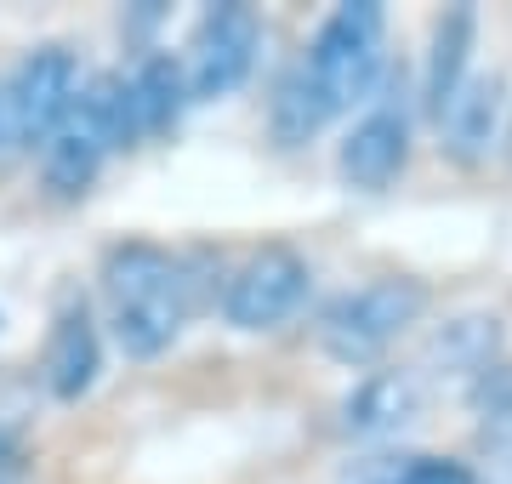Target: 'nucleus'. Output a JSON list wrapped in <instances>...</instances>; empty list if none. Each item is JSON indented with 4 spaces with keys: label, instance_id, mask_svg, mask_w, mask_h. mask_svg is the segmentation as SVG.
<instances>
[{
    "label": "nucleus",
    "instance_id": "nucleus-16",
    "mask_svg": "<svg viewBox=\"0 0 512 484\" xmlns=\"http://www.w3.org/2000/svg\"><path fill=\"white\" fill-rule=\"evenodd\" d=\"M399 484H478V473L456 456H410Z\"/></svg>",
    "mask_w": 512,
    "mask_h": 484
},
{
    "label": "nucleus",
    "instance_id": "nucleus-13",
    "mask_svg": "<svg viewBox=\"0 0 512 484\" xmlns=\"http://www.w3.org/2000/svg\"><path fill=\"white\" fill-rule=\"evenodd\" d=\"M126 92H131V126H137V137L165 131L183 114V103H194V97H188L183 57H171V52H148L126 75Z\"/></svg>",
    "mask_w": 512,
    "mask_h": 484
},
{
    "label": "nucleus",
    "instance_id": "nucleus-15",
    "mask_svg": "<svg viewBox=\"0 0 512 484\" xmlns=\"http://www.w3.org/2000/svg\"><path fill=\"white\" fill-rule=\"evenodd\" d=\"M268 126H274V137L285 143V149H302L308 137H319V131L330 126V114L319 109V97L308 92V80H302V69H291V75L279 80L274 109H268Z\"/></svg>",
    "mask_w": 512,
    "mask_h": 484
},
{
    "label": "nucleus",
    "instance_id": "nucleus-12",
    "mask_svg": "<svg viewBox=\"0 0 512 484\" xmlns=\"http://www.w3.org/2000/svg\"><path fill=\"white\" fill-rule=\"evenodd\" d=\"M97 371H103V342H97V325H92V314H86V302H74V308L57 314L52 336H46L40 376H46V388H52L57 399H80V393L97 382Z\"/></svg>",
    "mask_w": 512,
    "mask_h": 484
},
{
    "label": "nucleus",
    "instance_id": "nucleus-6",
    "mask_svg": "<svg viewBox=\"0 0 512 484\" xmlns=\"http://www.w3.org/2000/svg\"><path fill=\"white\" fill-rule=\"evenodd\" d=\"M308 285H313L308 257L291 251L285 240H268V245H256L251 257H239V268L228 274V285H222V319L245 336L279 331L308 302Z\"/></svg>",
    "mask_w": 512,
    "mask_h": 484
},
{
    "label": "nucleus",
    "instance_id": "nucleus-3",
    "mask_svg": "<svg viewBox=\"0 0 512 484\" xmlns=\"http://www.w3.org/2000/svg\"><path fill=\"white\" fill-rule=\"evenodd\" d=\"M137 126H131V92L126 75H92L69 120L57 126V137L40 149V177L52 194H86L97 183V171L126 149Z\"/></svg>",
    "mask_w": 512,
    "mask_h": 484
},
{
    "label": "nucleus",
    "instance_id": "nucleus-14",
    "mask_svg": "<svg viewBox=\"0 0 512 484\" xmlns=\"http://www.w3.org/2000/svg\"><path fill=\"white\" fill-rule=\"evenodd\" d=\"M495 348H501V331L495 319H450L439 336H433V354L444 359V371L456 376H490L495 371Z\"/></svg>",
    "mask_w": 512,
    "mask_h": 484
},
{
    "label": "nucleus",
    "instance_id": "nucleus-10",
    "mask_svg": "<svg viewBox=\"0 0 512 484\" xmlns=\"http://www.w3.org/2000/svg\"><path fill=\"white\" fill-rule=\"evenodd\" d=\"M336 416H342L336 428L348 433V439H387V433L410 428L421 416V371L387 365V371L359 376Z\"/></svg>",
    "mask_w": 512,
    "mask_h": 484
},
{
    "label": "nucleus",
    "instance_id": "nucleus-1",
    "mask_svg": "<svg viewBox=\"0 0 512 484\" xmlns=\"http://www.w3.org/2000/svg\"><path fill=\"white\" fill-rule=\"evenodd\" d=\"M103 297H109L114 348L126 359H160L188 325L194 280L183 257L154 240H126L103 257Z\"/></svg>",
    "mask_w": 512,
    "mask_h": 484
},
{
    "label": "nucleus",
    "instance_id": "nucleus-4",
    "mask_svg": "<svg viewBox=\"0 0 512 484\" xmlns=\"http://www.w3.org/2000/svg\"><path fill=\"white\" fill-rule=\"evenodd\" d=\"M421 314H427V285L410 274H376V280L342 291L313 331L336 365L359 371V365H376L410 325H421Z\"/></svg>",
    "mask_w": 512,
    "mask_h": 484
},
{
    "label": "nucleus",
    "instance_id": "nucleus-11",
    "mask_svg": "<svg viewBox=\"0 0 512 484\" xmlns=\"http://www.w3.org/2000/svg\"><path fill=\"white\" fill-rule=\"evenodd\" d=\"M473 40H478V12L473 6H450L439 23H433V40H427V57H421V109L439 120L456 92L467 86V63H473Z\"/></svg>",
    "mask_w": 512,
    "mask_h": 484
},
{
    "label": "nucleus",
    "instance_id": "nucleus-17",
    "mask_svg": "<svg viewBox=\"0 0 512 484\" xmlns=\"http://www.w3.org/2000/svg\"><path fill=\"white\" fill-rule=\"evenodd\" d=\"M6 456H12V445H6V439H0V462H6Z\"/></svg>",
    "mask_w": 512,
    "mask_h": 484
},
{
    "label": "nucleus",
    "instance_id": "nucleus-8",
    "mask_svg": "<svg viewBox=\"0 0 512 484\" xmlns=\"http://www.w3.org/2000/svg\"><path fill=\"white\" fill-rule=\"evenodd\" d=\"M404 166H410V109L387 92L348 126L342 149H336V171L348 188L382 194L404 177Z\"/></svg>",
    "mask_w": 512,
    "mask_h": 484
},
{
    "label": "nucleus",
    "instance_id": "nucleus-18",
    "mask_svg": "<svg viewBox=\"0 0 512 484\" xmlns=\"http://www.w3.org/2000/svg\"><path fill=\"white\" fill-rule=\"evenodd\" d=\"M507 154H512V131H507Z\"/></svg>",
    "mask_w": 512,
    "mask_h": 484
},
{
    "label": "nucleus",
    "instance_id": "nucleus-7",
    "mask_svg": "<svg viewBox=\"0 0 512 484\" xmlns=\"http://www.w3.org/2000/svg\"><path fill=\"white\" fill-rule=\"evenodd\" d=\"M256 52H262V18L251 6H211L194 35H188L183 52V75H188V97L194 103H217V97L239 92L256 69Z\"/></svg>",
    "mask_w": 512,
    "mask_h": 484
},
{
    "label": "nucleus",
    "instance_id": "nucleus-2",
    "mask_svg": "<svg viewBox=\"0 0 512 484\" xmlns=\"http://www.w3.org/2000/svg\"><path fill=\"white\" fill-rule=\"evenodd\" d=\"M387 63V12L376 0H342L330 6V18L313 29L308 57L296 63L308 92L319 97V109L336 120V114H353L359 103H376V80H382Z\"/></svg>",
    "mask_w": 512,
    "mask_h": 484
},
{
    "label": "nucleus",
    "instance_id": "nucleus-9",
    "mask_svg": "<svg viewBox=\"0 0 512 484\" xmlns=\"http://www.w3.org/2000/svg\"><path fill=\"white\" fill-rule=\"evenodd\" d=\"M507 131H512V97L501 86V75H473L456 92V103L439 114V149L461 171H478L507 143Z\"/></svg>",
    "mask_w": 512,
    "mask_h": 484
},
{
    "label": "nucleus",
    "instance_id": "nucleus-5",
    "mask_svg": "<svg viewBox=\"0 0 512 484\" xmlns=\"http://www.w3.org/2000/svg\"><path fill=\"white\" fill-rule=\"evenodd\" d=\"M86 80H80V57L69 46H35L12 63V75L0 80V149H46L57 126L69 120L80 103Z\"/></svg>",
    "mask_w": 512,
    "mask_h": 484
}]
</instances>
